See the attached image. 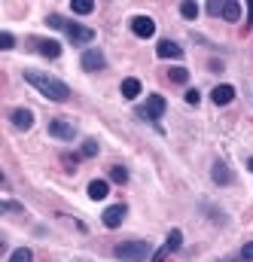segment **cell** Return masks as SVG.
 I'll return each instance as SVG.
<instances>
[{
  "instance_id": "6da1fadb",
  "label": "cell",
  "mask_w": 253,
  "mask_h": 262,
  "mask_svg": "<svg viewBox=\"0 0 253 262\" xmlns=\"http://www.w3.org/2000/svg\"><path fill=\"white\" fill-rule=\"evenodd\" d=\"M25 82H31L49 101H67L70 98V85L55 79V76H49V73H43V70H25Z\"/></svg>"
},
{
  "instance_id": "7a4b0ae2",
  "label": "cell",
  "mask_w": 253,
  "mask_h": 262,
  "mask_svg": "<svg viewBox=\"0 0 253 262\" xmlns=\"http://www.w3.org/2000/svg\"><path fill=\"white\" fill-rule=\"evenodd\" d=\"M46 25L49 28H58V31H64L67 37H70V43H92L95 40V31L92 28H86V25H76V21H67L64 15H58V12H52V15H46Z\"/></svg>"
},
{
  "instance_id": "3957f363",
  "label": "cell",
  "mask_w": 253,
  "mask_h": 262,
  "mask_svg": "<svg viewBox=\"0 0 253 262\" xmlns=\"http://www.w3.org/2000/svg\"><path fill=\"white\" fill-rule=\"evenodd\" d=\"M113 253L122 262H143L150 256V241H122Z\"/></svg>"
},
{
  "instance_id": "277c9868",
  "label": "cell",
  "mask_w": 253,
  "mask_h": 262,
  "mask_svg": "<svg viewBox=\"0 0 253 262\" xmlns=\"http://www.w3.org/2000/svg\"><path fill=\"white\" fill-rule=\"evenodd\" d=\"M165 107H168V104H165V98H162V95H150V98H146V104L137 110V116H143V119H159V116L165 113Z\"/></svg>"
},
{
  "instance_id": "5b68a950",
  "label": "cell",
  "mask_w": 253,
  "mask_h": 262,
  "mask_svg": "<svg viewBox=\"0 0 253 262\" xmlns=\"http://www.w3.org/2000/svg\"><path fill=\"white\" fill-rule=\"evenodd\" d=\"M31 49L40 52L43 58H58L61 55V46L55 40H43V37H31Z\"/></svg>"
},
{
  "instance_id": "8992f818",
  "label": "cell",
  "mask_w": 253,
  "mask_h": 262,
  "mask_svg": "<svg viewBox=\"0 0 253 262\" xmlns=\"http://www.w3.org/2000/svg\"><path fill=\"white\" fill-rule=\"evenodd\" d=\"M131 31H134V37L146 40V37L156 34V21H153L150 15H134V18H131Z\"/></svg>"
},
{
  "instance_id": "52a82bcc",
  "label": "cell",
  "mask_w": 253,
  "mask_h": 262,
  "mask_svg": "<svg viewBox=\"0 0 253 262\" xmlns=\"http://www.w3.org/2000/svg\"><path fill=\"white\" fill-rule=\"evenodd\" d=\"M79 64H82V70H101L107 61H104V52L101 49H86L82 58H79Z\"/></svg>"
},
{
  "instance_id": "ba28073f",
  "label": "cell",
  "mask_w": 253,
  "mask_h": 262,
  "mask_svg": "<svg viewBox=\"0 0 253 262\" xmlns=\"http://www.w3.org/2000/svg\"><path fill=\"white\" fill-rule=\"evenodd\" d=\"M125 213H128L125 204H113V207H107V210H104V226H107V229H116V226H122Z\"/></svg>"
},
{
  "instance_id": "9c48e42d",
  "label": "cell",
  "mask_w": 253,
  "mask_h": 262,
  "mask_svg": "<svg viewBox=\"0 0 253 262\" xmlns=\"http://www.w3.org/2000/svg\"><path fill=\"white\" fill-rule=\"evenodd\" d=\"M49 134L58 137V140H73V137H76V128H73L70 122H64V119H52V122H49Z\"/></svg>"
},
{
  "instance_id": "30bf717a",
  "label": "cell",
  "mask_w": 253,
  "mask_h": 262,
  "mask_svg": "<svg viewBox=\"0 0 253 262\" xmlns=\"http://www.w3.org/2000/svg\"><path fill=\"white\" fill-rule=\"evenodd\" d=\"M9 119H12V125H15L18 131H28L31 125H34V113H31L28 107H15Z\"/></svg>"
},
{
  "instance_id": "8fae6325",
  "label": "cell",
  "mask_w": 253,
  "mask_h": 262,
  "mask_svg": "<svg viewBox=\"0 0 253 262\" xmlns=\"http://www.w3.org/2000/svg\"><path fill=\"white\" fill-rule=\"evenodd\" d=\"M156 55H159V58H177V61H180V58H183V49H180L177 43H171V40H162V43L156 46Z\"/></svg>"
},
{
  "instance_id": "7c38bea8",
  "label": "cell",
  "mask_w": 253,
  "mask_h": 262,
  "mask_svg": "<svg viewBox=\"0 0 253 262\" xmlns=\"http://www.w3.org/2000/svg\"><path fill=\"white\" fill-rule=\"evenodd\" d=\"M232 98H235V89H232V85H217V89L210 92V101H214L217 107H226Z\"/></svg>"
},
{
  "instance_id": "4fadbf2b",
  "label": "cell",
  "mask_w": 253,
  "mask_h": 262,
  "mask_svg": "<svg viewBox=\"0 0 253 262\" xmlns=\"http://www.w3.org/2000/svg\"><path fill=\"white\" fill-rule=\"evenodd\" d=\"M220 15H223L226 21H238V18H241V6H238L235 0H229V3H220Z\"/></svg>"
},
{
  "instance_id": "5bb4252c",
  "label": "cell",
  "mask_w": 253,
  "mask_h": 262,
  "mask_svg": "<svg viewBox=\"0 0 253 262\" xmlns=\"http://www.w3.org/2000/svg\"><path fill=\"white\" fill-rule=\"evenodd\" d=\"M122 98H128V101H134L137 95H140V79H134V76H128V79H122Z\"/></svg>"
},
{
  "instance_id": "9a60e30c",
  "label": "cell",
  "mask_w": 253,
  "mask_h": 262,
  "mask_svg": "<svg viewBox=\"0 0 253 262\" xmlns=\"http://www.w3.org/2000/svg\"><path fill=\"white\" fill-rule=\"evenodd\" d=\"M107 192H110V183L107 180H92L89 183V198L101 201V198H107Z\"/></svg>"
},
{
  "instance_id": "2e32d148",
  "label": "cell",
  "mask_w": 253,
  "mask_h": 262,
  "mask_svg": "<svg viewBox=\"0 0 253 262\" xmlns=\"http://www.w3.org/2000/svg\"><path fill=\"white\" fill-rule=\"evenodd\" d=\"M214 180H217L220 186H226V183H232V171H229L223 162H217V165H214Z\"/></svg>"
},
{
  "instance_id": "e0dca14e",
  "label": "cell",
  "mask_w": 253,
  "mask_h": 262,
  "mask_svg": "<svg viewBox=\"0 0 253 262\" xmlns=\"http://www.w3.org/2000/svg\"><path fill=\"white\" fill-rule=\"evenodd\" d=\"M180 244H183V235H180V229H171V232H168V241H165V247H168V250L174 253V250H177Z\"/></svg>"
},
{
  "instance_id": "ac0fdd59",
  "label": "cell",
  "mask_w": 253,
  "mask_h": 262,
  "mask_svg": "<svg viewBox=\"0 0 253 262\" xmlns=\"http://www.w3.org/2000/svg\"><path fill=\"white\" fill-rule=\"evenodd\" d=\"M168 79H171V82H186V79H189V70H186V67H171V70H168Z\"/></svg>"
},
{
  "instance_id": "d6986e66",
  "label": "cell",
  "mask_w": 253,
  "mask_h": 262,
  "mask_svg": "<svg viewBox=\"0 0 253 262\" xmlns=\"http://www.w3.org/2000/svg\"><path fill=\"white\" fill-rule=\"evenodd\" d=\"M110 180H113V183H128V171L122 165H113V168H110Z\"/></svg>"
},
{
  "instance_id": "ffe728a7",
  "label": "cell",
  "mask_w": 253,
  "mask_h": 262,
  "mask_svg": "<svg viewBox=\"0 0 253 262\" xmlns=\"http://www.w3.org/2000/svg\"><path fill=\"white\" fill-rule=\"evenodd\" d=\"M70 6H73V12H79V15H89V12L95 9V3H92V0H73Z\"/></svg>"
},
{
  "instance_id": "44dd1931",
  "label": "cell",
  "mask_w": 253,
  "mask_h": 262,
  "mask_svg": "<svg viewBox=\"0 0 253 262\" xmlns=\"http://www.w3.org/2000/svg\"><path fill=\"white\" fill-rule=\"evenodd\" d=\"M9 262H34V253H31L28 247H18V250L9 256Z\"/></svg>"
},
{
  "instance_id": "7402d4cb",
  "label": "cell",
  "mask_w": 253,
  "mask_h": 262,
  "mask_svg": "<svg viewBox=\"0 0 253 262\" xmlns=\"http://www.w3.org/2000/svg\"><path fill=\"white\" fill-rule=\"evenodd\" d=\"M180 12H183V18H198V3H180Z\"/></svg>"
},
{
  "instance_id": "603a6c76",
  "label": "cell",
  "mask_w": 253,
  "mask_h": 262,
  "mask_svg": "<svg viewBox=\"0 0 253 262\" xmlns=\"http://www.w3.org/2000/svg\"><path fill=\"white\" fill-rule=\"evenodd\" d=\"M12 46H15V37H12L9 31H3V34H0V49H12Z\"/></svg>"
},
{
  "instance_id": "cb8c5ba5",
  "label": "cell",
  "mask_w": 253,
  "mask_h": 262,
  "mask_svg": "<svg viewBox=\"0 0 253 262\" xmlns=\"http://www.w3.org/2000/svg\"><path fill=\"white\" fill-rule=\"evenodd\" d=\"M82 156H98V143L95 140H86L82 143Z\"/></svg>"
},
{
  "instance_id": "d4e9b609",
  "label": "cell",
  "mask_w": 253,
  "mask_h": 262,
  "mask_svg": "<svg viewBox=\"0 0 253 262\" xmlns=\"http://www.w3.org/2000/svg\"><path fill=\"white\" fill-rule=\"evenodd\" d=\"M61 162H64V168H67V171H73V168H76V162H79V156H67V152H64Z\"/></svg>"
},
{
  "instance_id": "484cf974",
  "label": "cell",
  "mask_w": 253,
  "mask_h": 262,
  "mask_svg": "<svg viewBox=\"0 0 253 262\" xmlns=\"http://www.w3.org/2000/svg\"><path fill=\"white\" fill-rule=\"evenodd\" d=\"M0 207H3V210H9V213H22V204H15V201H3Z\"/></svg>"
},
{
  "instance_id": "4316f807",
  "label": "cell",
  "mask_w": 253,
  "mask_h": 262,
  "mask_svg": "<svg viewBox=\"0 0 253 262\" xmlns=\"http://www.w3.org/2000/svg\"><path fill=\"white\" fill-rule=\"evenodd\" d=\"M198 101H201V95H198L195 89H189V92H186V104H198Z\"/></svg>"
},
{
  "instance_id": "83f0119b",
  "label": "cell",
  "mask_w": 253,
  "mask_h": 262,
  "mask_svg": "<svg viewBox=\"0 0 253 262\" xmlns=\"http://www.w3.org/2000/svg\"><path fill=\"white\" fill-rule=\"evenodd\" d=\"M241 256L253 262V241H250V244H244V250H241Z\"/></svg>"
},
{
  "instance_id": "f1b7e54d",
  "label": "cell",
  "mask_w": 253,
  "mask_h": 262,
  "mask_svg": "<svg viewBox=\"0 0 253 262\" xmlns=\"http://www.w3.org/2000/svg\"><path fill=\"white\" fill-rule=\"evenodd\" d=\"M207 12H210V15H220V3H217V0H210V3H207Z\"/></svg>"
},
{
  "instance_id": "f546056e",
  "label": "cell",
  "mask_w": 253,
  "mask_h": 262,
  "mask_svg": "<svg viewBox=\"0 0 253 262\" xmlns=\"http://www.w3.org/2000/svg\"><path fill=\"white\" fill-rule=\"evenodd\" d=\"M247 25H250V28H253V0H250V3H247Z\"/></svg>"
},
{
  "instance_id": "4dcf8cb0",
  "label": "cell",
  "mask_w": 253,
  "mask_h": 262,
  "mask_svg": "<svg viewBox=\"0 0 253 262\" xmlns=\"http://www.w3.org/2000/svg\"><path fill=\"white\" fill-rule=\"evenodd\" d=\"M247 168H250V171H253V159H247Z\"/></svg>"
}]
</instances>
